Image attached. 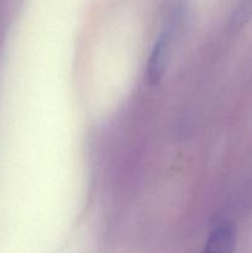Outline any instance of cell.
<instances>
[{"mask_svg": "<svg viewBox=\"0 0 252 253\" xmlns=\"http://www.w3.org/2000/svg\"><path fill=\"white\" fill-rule=\"evenodd\" d=\"M252 17V0H242L231 21L232 29H240Z\"/></svg>", "mask_w": 252, "mask_h": 253, "instance_id": "cell-3", "label": "cell"}, {"mask_svg": "<svg viewBox=\"0 0 252 253\" xmlns=\"http://www.w3.org/2000/svg\"><path fill=\"white\" fill-rule=\"evenodd\" d=\"M235 247L236 230L229 222H222L211 231L203 253H234Z\"/></svg>", "mask_w": 252, "mask_h": 253, "instance_id": "cell-1", "label": "cell"}, {"mask_svg": "<svg viewBox=\"0 0 252 253\" xmlns=\"http://www.w3.org/2000/svg\"><path fill=\"white\" fill-rule=\"evenodd\" d=\"M168 56V41L167 37L161 36L153 46L148 58L146 78L150 85H157L162 79L166 69V62Z\"/></svg>", "mask_w": 252, "mask_h": 253, "instance_id": "cell-2", "label": "cell"}]
</instances>
